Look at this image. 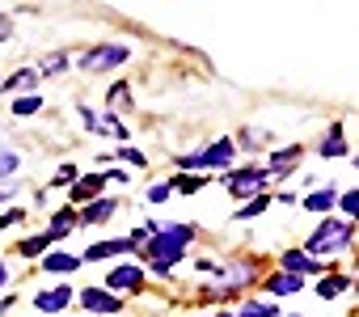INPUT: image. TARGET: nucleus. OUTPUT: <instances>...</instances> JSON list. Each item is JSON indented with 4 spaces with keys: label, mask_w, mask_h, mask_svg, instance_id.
Masks as SVG:
<instances>
[{
    "label": "nucleus",
    "mask_w": 359,
    "mask_h": 317,
    "mask_svg": "<svg viewBox=\"0 0 359 317\" xmlns=\"http://www.w3.org/2000/svg\"><path fill=\"white\" fill-rule=\"evenodd\" d=\"M169 191H173L169 182H165V187H152V191H148V199H152V203H161V199H169Z\"/></svg>",
    "instance_id": "30"
},
{
    "label": "nucleus",
    "mask_w": 359,
    "mask_h": 317,
    "mask_svg": "<svg viewBox=\"0 0 359 317\" xmlns=\"http://www.w3.org/2000/svg\"><path fill=\"white\" fill-rule=\"evenodd\" d=\"M81 304H85L89 313H118V300H114L110 292H97V288L81 292Z\"/></svg>",
    "instance_id": "6"
},
{
    "label": "nucleus",
    "mask_w": 359,
    "mask_h": 317,
    "mask_svg": "<svg viewBox=\"0 0 359 317\" xmlns=\"http://www.w3.org/2000/svg\"><path fill=\"white\" fill-rule=\"evenodd\" d=\"M224 187H229V195L245 199V195H258V191L266 187V174H258V170H241V174H229Z\"/></svg>",
    "instance_id": "3"
},
{
    "label": "nucleus",
    "mask_w": 359,
    "mask_h": 317,
    "mask_svg": "<svg viewBox=\"0 0 359 317\" xmlns=\"http://www.w3.org/2000/svg\"><path fill=\"white\" fill-rule=\"evenodd\" d=\"M9 34V18H0V39H5Z\"/></svg>",
    "instance_id": "32"
},
{
    "label": "nucleus",
    "mask_w": 359,
    "mask_h": 317,
    "mask_svg": "<svg viewBox=\"0 0 359 317\" xmlns=\"http://www.w3.org/2000/svg\"><path fill=\"white\" fill-rule=\"evenodd\" d=\"M220 317H233V313H220Z\"/></svg>",
    "instance_id": "34"
},
{
    "label": "nucleus",
    "mask_w": 359,
    "mask_h": 317,
    "mask_svg": "<svg viewBox=\"0 0 359 317\" xmlns=\"http://www.w3.org/2000/svg\"><path fill=\"white\" fill-rule=\"evenodd\" d=\"M140 279H144V275H140V267H114V271H110V279H106V283H110V288H118V292H123V288H140Z\"/></svg>",
    "instance_id": "8"
},
{
    "label": "nucleus",
    "mask_w": 359,
    "mask_h": 317,
    "mask_svg": "<svg viewBox=\"0 0 359 317\" xmlns=\"http://www.w3.org/2000/svg\"><path fill=\"white\" fill-rule=\"evenodd\" d=\"M118 156H123V161H131V166H144V152H135V148H118Z\"/></svg>",
    "instance_id": "27"
},
{
    "label": "nucleus",
    "mask_w": 359,
    "mask_h": 317,
    "mask_svg": "<svg viewBox=\"0 0 359 317\" xmlns=\"http://www.w3.org/2000/svg\"><path fill=\"white\" fill-rule=\"evenodd\" d=\"M266 203H271V199H254V203H250L245 212H237V216H245V220H250V216H258V212H266Z\"/></svg>",
    "instance_id": "26"
},
{
    "label": "nucleus",
    "mask_w": 359,
    "mask_h": 317,
    "mask_svg": "<svg viewBox=\"0 0 359 317\" xmlns=\"http://www.w3.org/2000/svg\"><path fill=\"white\" fill-rule=\"evenodd\" d=\"M64 64H68L64 55H47V60H43V72H55V68H64Z\"/></svg>",
    "instance_id": "28"
},
{
    "label": "nucleus",
    "mask_w": 359,
    "mask_h": 317,
    "mask_svg": "<svg viewBox=\"0 0 359 317\" xmlns=\"http://www.w3.org/2000/svg\"><path fill=\"white\" fill-rule=\"evenodd\" d=\"M355 161H359V156H355Z\"/></svg>",
    "instance_id": "35"
},
{
    "label": "nucleus",
    "mask_w": 359,
    "mask_h": 317,
    "mask_svg": "<svg viewBox=\"0 0 359 317\" xmlns=\"http://www.w3.org/2000/svg\"><path fill=\"white\" fill-rule=\"evenodd\" d=\"M72 224H76V216H68V212H64V216H55V220H51V233L60 237V233H68Z\"/></svg>",
    "instance_id": "21"
},
{
    "label": "nucleus",
    "mask_w": 359,
    "mask_h": 317,
    "mask_svg": "<svg viewBox=\"0 0 359 317\" xmlns=\"http://www.w3.org/2000/svg\"><path fill=\"white\" fill-rule=\"evenodd\" d=\"M127 250H131V237H127V241H102V245H89V250H85V258H89V262H97V258L127 254Z\"/></svg>",
    "instance_id": "9"
},
{
    "label": "nucleus",
    "mask_w": 359,
    "mask_h": 317,
    "mask_svg": "<svg viewBox=\"0 0 359 317\" xmlns=\"http://www.w3.org/2000/svg\"><path fill=\"white\" fill-rule=\"evenodd\" d=\"M55 182H60V187H72V182H76V170H72V166H64V170H60V178H55Z\"/></svg>",
    "instance_id": "29"
},
{
    "label": "nucleus",
    "mask_w": 359,
    "mask_h": 317,
    "mask_svg": "<svg viewBox=\"0 0 359 317\" xmlns=\"http://www.w3.org/2000/svg\"><path fill=\"white\" fill-rule=\"evenodd\" d=\"M342 288H346V279H338V275H334V279H325V283H321L317 292H321V296H338Z\"/></svg>",
    "instance_id": "22"
},
{
    "label": "nucleus",
    "mask_w": 359,
    "mask_h": 317,
    "mask_svg": "<svg viewBox=\"0 0 359 317\" xmlns=\"http://www.w3.org/2000/svg\"><path fill=\"white\" fill-rule=\"evenodd\" d=\"M346 241H351V224L346 220H325L309 237V254H334V250H346Z\"/></svg>",
    "instance_id": "2"
},
{
    "label": "nucleus",
    "mask_w": 359,
    "mask_h": 317,
    "mask_svg": "<svg viewBox=\"0 0 359 317\" xmlns=\"http://www.w3.org/2000/svg\"><path fill=\"white\" fill-rule=\"evenodd\" d=\"M34 81H39V72L34 68H22L13 81H5V89H22V85H34Z\"/></svg>",
    "instance_id": "18"
},
{
    "label": "nucleus",
    "mask_w": 359,
    "mask_h": 317,
    "mask_svg": "<svg viewBox=\"0 0 359 317\" xmlns=\"http://www.w3.org/2000/svg\"><path fill=\"white\" fill-rule=\"evenodd\" d=\"M296 156H300V148H287V152H275V156H271V170H287V166L296 161Z\"/></svg>",
    "instance_id": "17"
},
{
    "label": "nucleus",
    "mask_w": 359,
    "mask_h": 317,
    "mask_svg": "<svg viewBox=\"0 0 359 317\" xmlns=\"http://www.w3.org/2000/svg\"><path fill=\"white\" fill-rule=\"evenodd\" d=\"M304 208H309V212H325V208H334V195H309Z\"/></svg>",
    "instance_id": "20"
},
{
    "label": "nucleus",
    "mask_w": 359,
    "mask_h": 317,
    "mask_svg": "<svg viewBox=\"0 0 359 317\" xmlns=\"http://www.w3.org/2000/svg\"><path fill=\"white\" fill-rule=\"evenodd\" d=\"M106 182H110L106 174H93V178H85V182H76V187H72V195H76V199H89V195H97V191H102Z\"/></svg>",
    "instance_id": "12"
},
{
    "label": "nucleus",
    "mask_w": 359,
    "mask_h": 317,
    "mask_svg": "<svg viewBox=\"0 0 359 317\" xmlns=\"http://www.w3.org/2000/svg\"><path fill=\"white\" fill-rule=\"evenodd\" d=\"M156 237H152V245H148V254L156 258V271L165 275L173 262H177V254H182V245L191 241V229L187 224H169V229H152Z\"/></svg>",
    "instance_id": "1"
},
{
    "label": "nucleus",
    "mask_w": 359,
    "mask_h": 317,
    "mask_svg": "<svg viewBox=\"0 0 359 317\" xmlns=\"http://www.w3.org/2000/svg\"><path fill=\"white\" fill-rule=\"evenodd\" d=\"M342 152H346V144H342V135L334 131V135H330V140L321 144V156H342Z\"/></svg>",
    "instance_id": "19"
},
{
    "label": "nucleus",
    "mask_w": 359,
    "mask_h": 317,
    "mask_svg": "<svg viewBox=\"0 0 359 317\" xmlns=\"http://www.w3.org/2000/svg\"><path fill=\"white\" fill-rule=\"evenodd\" d=\"M110 212H114V203H110V199H97V203H89V208H85V216H81V220H89V224H93V220H106Z\"/></svg>",
    "instance_id": "13"
},
{
    "label": "nucleus",
    "mask_w": 359,
    "mask_h": 317,
    "mask_svg": "<svg viewBox=\"0 0 359 317\" xmlns=\"http://www.w3.org/2000/svg\"><path fill=\"white\" fill-rule=\"evenodd\" d=\"M0 283H5V267H0Z\"/></svg>",
    "instance_id": "33"
},
{
    "label": "nucleus",
    "mask_w": 359,
    "mask_h": 317,
    "mask_svg": "<svg viewBox=\"0 0 359 317\" xmlns=\"http://www.w3.org/2000/svg\"><path fill=\"white\" fill-rule=\"evenodd\" d=\"M47 245H51V237H30V241H22V254H26V258H39Z\"/></svg>",
    "instance_id": "16"
},
{
    "label": "nucleus",
    "mask_w": 359,
    "mask_h": 317,
    "mask_svg": "<svg viewBox=\"0 0 359 317\" xmlns=\"http://www.w3.org/2000/svg\"><path fill=\"white\" fill-rule=\"evenodd\" d=\"M127 60V47H102V51H89L81 64L89 68V72H102V68H114V64H123Z\"/></svg>",
    "instance_id": "5"
},
{
    "label": "nucleus",
    "mask_w": 359,
    "mask_h": 317,
    "mask_svg": "<svg viewBox=\"0 0 359 317\" xmlns=\"http://www.w3.org/2000/svg\"><path fill=\"white\" fill-rule=\"evenodd\" d=\"M300 283H304V279H300V275H287V271H283V275H275V279H266V288H271L275 296H287V292H300Z\"/></svg>",
    "instance_id": "10"
},
{
    "label": "nucleus",
    "mask_w": 359,
    "mask_h": 317,
    "mask_svg": "<svg viewBox=\"0 0 359 317\" xmlns=\"http://www.w3.org/2000/svg\"><path fill=\"white\" fill-rule=\"evenodd\" d=\"M68 300H72V288L64 283V288H55V292H43L34 304H39V313H60V309H68Z\"/></svg>",
    "instance_id": "7"
},
{
    "label": "nucleus",
    "mask_w": 359,
    "mask_h": 317,
    "mask_svg": "<svg viewBox=\"0 0 359 317\" xmlns=\"http://www.w3.org/2000/svg\"><path fill=\"white\" fill-rule=\"evenodd\" d=\"M233 148H237L233 140H220V144H212L208 152H195V156H187L182 166H191V170H195V166H199V170H203V166H224V161H233Z\"/></svg>",
    "instance_id": "4"
},
{
    "label": "nucleus",
    "mask_w": 359,
    "mask_h": 317,
    "mask_svg": "<svg viewBox=\"0 0 359 317\" xmlns=\"http://www.w3.org/2000/svg\"><path fill=\"white\" fill-rule=\"evenodd\" d=\"M342 212H351V216L359 220V191H351V195H342Z\"/></svg>",
    "instance_id": "25"
},
{
    "label": "nucleus",
    "mask_w": 359,
    "mask_h": 317,
    "mask_svg": "<svg viewBox=\"0 0 359 317\" xmlns=\"http://www.w3.org/2000/svg\"><path fill=\"white\" fill-rule=\"evenodd\" d=\"M39 106H43V102H39V97H34V93H30V97H22V102H18V106H13V110H18V114H34V110H39Z\"/></svg>",
    "instance_id": "24"
},
{
    "label": "nucleus",
    "mask_w": 359,
    "mask_h": 317,
    "mask_svg": "<svg viewBox=\"0 0 359 317\" xmlns=\"http://www.w3.org/2000/svg\"><path fill=\"white\" fill-rule=\"evenodd\" d=\"M241 317H279V309H275V304L254 300V304H245V309H241Z\"/></svg>",
    "instance_id": "15"
},
{
    "label": "nucleus",
    "mask_w": 359,
    "mask_h": 317,
    "mask_svg": "<svg viewBox=\"0 0 359 317\" xmlns=\"http://www.w3.org/2000/svg\"><path fill=\"white\" fill-rule=\"evenodd\" d=\"M13 170H18V156L9 148H0V174H13Z\"/></svg>",
    "instance_id": "23"
},
{
    "label": "nucleus",
    "mask_w": 359,
    "mask_h": 317,
    "mask_svg": "<svg viewBox=\"0 0 359 317\" xmlns=\"http://www.w3.org/2000/svg\"><path fill=\"white\" fill-rule=\"evenodd\" d=\"M283 267H287V275H304V271H317V262L309 258V254H300V250H292V254H283Z\"/></svg>",
    "instance_id": "11"
},
{
    "label": "nucleus",
    "mask_w": 359,
    "mask_h": 317,
    "mask_svg": "<svg viewBox=\"0 0 359 317\" xmlns=\"http://www.w3.org/2000/svg\"><path fill=\"white\" fill-rule=\"evenodd\" d=\"M26 212H5V216H0V229H9V224H18Z\"/></svg>",
    "instance_id": "31"
},
{
    "label": "nucleus",
    "mask_w": 359,
    "mask_h": 317,
    "mask_svg": "<svg viewBox=\"0 0 359 317\" xmlns=\"http://www.w3.org/2000/svg\"><path fill=\"white\" fill-rule=\"evenodd\" d=\"M76 262L81 258H72V254H47V271H76Z\"/></svg>",
    "instance_id": "14"
}]
</instances>
